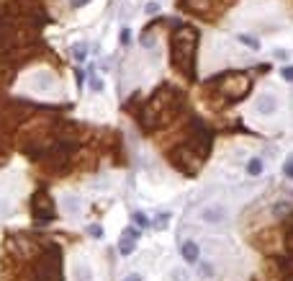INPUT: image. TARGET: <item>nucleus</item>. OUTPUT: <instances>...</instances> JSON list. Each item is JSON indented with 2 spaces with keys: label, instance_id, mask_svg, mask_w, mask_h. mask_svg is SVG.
<instances>
[{
  "label": "nucleus",
  "instance_id": "f257e3e1",
  "mask_svg": "<svg viewBox=\"0 0 293 281\" xmlns=\"http://www.w3.org/2000/svg\"><path fill=\"white\" fill-rule=\"evenodd\" d=\"M175 108H178V93L175 88H162L157 96L149 101V106H146V111L142 116L144 126H160L165 121H170L172 116H175Z\"/></svg>",
  "mask_w": 293,
  "mask_h": 281
},
{
  "label": "nucleus",
  "instance_id": "f03ea898",
  "mask_svg": "<svg viewBox=\"0 0 293 281\" xmlns=\"http://www.w3.org/2000/svg\"><path fill=\"white\" fill-rule=\"evenodd\" d=\"M193 44H196V31L180 29L172 39V62L180 67V72H190V62H193Z\"/></svg>",
  "mask_w": 293,
  "mask_h": 281
},
{
  "label": "nucleus",
  "instance_id": "7ed1b4c3",
  "mask_svg": "<svg viewBox=\"0 0 293 281\" xmlns=\"http://www.w3.org/2000/svg\"><path fill=\"white\" fill-rule=\"evenodd\" d=\"M170 160H172V165L180 168L185 176H196L198 170H201V165H203V158H201L188 142L172 150V152H170Z\"/></svg>",
  "mask_w": 293,
  "mask_h": 281
},
{
  "label": "nucleus",
  "instance_id": "20e7f679",
  "mask_svg": "<svg viewBox=\"0 0 293 281\" xmlns=\"http://www.w3.org/2000/svg\"><path fill=\"white\" fill-rule=\"evenodd\" d=\"M219 90L229 98V101H239V98L247 96V90H250V78L242 75V72H234V75H226L221 80V85Z\"/></svg>",
  "mask_w": 293,
  "mask_h": 281
},
{
  "label": "nucleus",
  "instance_id": "39448f33",
  "mask_svg": "<svg viewBox=\"0 0 293 281\" xmlns=\"http://www.w3.org/2000/svg\"><path fill=\"white\" fill-rule=\"evenodd\" d=\"M226 217H229V212L221 204H208V206L201 209V220L208 222V224H221V222H226Z\"/></svg>",
  "mask_w": 293,
  "mask_h": 281
},
{
  "label": "nucleus",
  "instance_id": "423d86ee",
  "mask_svg": "<svg viewBox=\"0 0 293 281\" xmlns=\"http://www.w3.org/2000/svg\"><path fill=\"white\" fill-rule=\"evenodd\" d=\"M275 108H278V101H275V96H273V93H262V96L255 98V111L262 114V116L275 114Z\"/></svg>",
  "mask_w": 293,
  "mask_h": 281
},
{
  "label": "nucleus",
  "instance_id": "0eeeda50",
  "mask_svg": "<svg viewBox=\"0 0 293 281\" xmlns=\"http://www.w3.org/2000/svg\"><path fill=\"white\" fill-rule=\"evenodd\" d=\"M136 240H139V230H126L124 232V238H121V242H118V250H121V256H129V253L134 250V245H136Z\"/></svg>",
  "mask_w": 293,
  "mask_h": 281
},
{
  "label": "nucleus",
  "instance_id": "6e6552de",
  "mask_svg": "<svg viewBox=\"0 0 293 281\" xmlns=\"http://www.w3.org/2000/svg\"><path fill=\"white\" fill-rule=\"evenodd\" d=\"M180 253H183V261H185V263H198V261H201V248H198V242H193V240L183 242Z\"/></svg>",
  "mask_w": 293,
  "mask_h": 281
},
{
  "label": "nucleus",
  "instance_id": "1a4fd4ad",
  "mask_svg": "<svg viewBox=\"0 0 293 281\" xmlns=\"http://www.w3.org/2000/svg\"><path fill=\"white\" fill-rule=\"evenodd\" d=\"M72 276H75V281H95L93 279V268H90L88 263H77L75 271H72Z\"/></svg>",
  "mask_w": 293,
  "mask_h": 281
},
{
  "label": "nucleus",
  "instance_id": "9d476101",
  "mask_svg": "<svg viewBox=\"0 0 293 281\" xmlns=\"http://www.w3.org/2000/svg\"><path fill=\"white\" fill-rule=\"evenodd\" d=\"M62 206H65L70 214H77L80 206H82V201H80L77 196H62Z\"/></svg>",
  "mask_w": 293,
  "mask_h": 281
},
{
  "label": "nucleus",
  "instance_id": "9b49d317",
  "mask_svg": "<svg viewBox=\"0 0 293 281\" xmlns=\"http://www.w3.org/2000/svg\"><path fill=\"white\" fill-rule=\"evenodd\" d=\"M247 173L255 176V178L262 176V160H260V158H252L250 162H247Z\"/></svg>",
  "mask_w": 293,
  "mask_h": 281
},
{
  "label": "nucleus",
  "instance_id": "f8f14e48",
  "mask_svg": "<svg viewBox=\"0 0 293 281\" xmlns=\"http://www.w3.org/2000/svg\"><path fill=\"white\" fill-rule=\"evenodd\" d=\"M85 54H88L85 52V44H75V47H72V57H75V60L82 62V60H85Z\"/></svg>",
  "mask_w": 293,
  "mask_h": 281
},
{
  "label": "nucleus",
  "instance_id": "ddd939ff",
  "mask_svg": "<svg viewBox=\"0 0 293 281\" xmlns=\"http://www.w3.org/2000/svg\"><path fill=\"white\" fill-rule=\"evenodd\" d=\"M88 235H90V238H95V240H100V238H103V227H100V224H90Z\"/></svg>",
  "mask_w": 293,
  "mask_h": 281
},
{
  "label": "nucleus",
  "instance_id": "4468645a",
  "mask_svg": "<svg viewBox=\"0 0 293 281\" xmlns=\"http://www.w3.org/2000/svg\"><path fill=\"white\" fill-rule=\"evenodd\" d=\"M144 11H146V16H154V13H160V3H157V0H149V3L144 5Z\"/></svg>",
  "mask_w": 293,
  "mask_h": 281
},
{
  "label": "nucleus",
  "instance_id": "2eb2a0df",
  "mask_svg": "<svg viewBox=\"0 0 293 281\" xmlns=\"http://www.w3.org/2000/svg\"><path fill=\"white\" fill-rule=\"evenodd\" d=\"M286 248H288V253H291V258H293V222H291V227H288V232H286Z\"/></svg>",
  "mask_w": 293,
  "mask_h": 281
},
{
  "label": "nucleus",
  "instance_id": "dca6fc26",
  "mask_svg": "<svg viewBox=\"0 0 293 281\" xmlns=\"http://www.w3.org/2000/svg\"><path fill=\"white\" fill-rule=\"evenodd\" d=\"M172 281H188V271L185 268H175V271H172Z\"/></svg>",
  "mask_w": 293,
  "mask_h": 281
},
{
  "label": "nucleus",
  "instance_id": "f3484780",
  "mask_svg": "<svg viewBox=\"0 0 293 281\" xmlns=\"http://www.w3.org/2000/svg\"><path fill=\"white\" fill-rule=\"evenodd\" d=\"M239 41H244V44H250L252 49H257V47H260V41L255 39V36H247V34H242V36H239Z\"/></svg>",
  "mask_w": 293,
  "mask_h": 281
},
{
  "label": "nucleus",
  "instance_id": "a211bd4d",
  "mask_svg": "<svg viewBox=\"0 0 293 281\" xmlns=\"http://www.w3.org/2000/svg\"><path fill=\"white\" fill-rule=\"evenodd\" d=\"M280 75H283V80H288V83H293V65H286L280 70Z\"/></svg>",
  "mask_w": 293,
  "mask_h": 281
},
{
  "label": "nucleus",
  "instance_id": "6ab92c4d",
  "mask_svg": "<svg viewBox=\"0 0 293 281\" xmlns=\"http://www.w3.org/2000/svg\"><path fill=\"white\" fill-rule=\"evenodd\" d=\"M134 222L139 224V227H146V224H149V220H146L142 212H134Z\"/></svg>",
  "mask_w": 293,
  "mask_h": 281
},
{
  "label": "nucleus",
  "instance_id": "aec40b11",
  "mask_svg": "<svg viewBox=\"0 0 293 281\" xmlns=\"http://www.w3.org/2000/svg\"><path fill=\"white\" fill-rule=\"evenodd\" d=\"M283 173H286V176H288V178L293 181V158H291V160L286 162V168H283Z\"/></svg>",
  "mask_w": 293,
  "mask_h": 281
},
{
  "label": "nucleus",
  "instance_id": "412c9836",
  "mask_svg": "<svg viewBox=\"0 0 293 281\" xmlns=\"http://www.w3.org/2000/svg\"><path fill=\"white\" fill-rule=\"evenodd\" d=\"M90 85H93V90H103V80H98V78H90Z\"/></svg>",
  "mask_w": 293,
  "mask_h": 281
},
{
  "label": "nucleus",
  "instance_id": "4be33fe9",
  "mask_svg": "<svg viewBox=\"0 0 293 281\" xmlns=\"http://www.w3.org/2000/svg\"><path fill=\"white\" fill-rule=\"evenodd\" d=\"M211 271H214V268H211V263H203V276H206V279L211 276Z\"/></svg>",
  "mask_w": 293,
  "mask_h": 281
},
{
  "label": "nucleus",
  "instance_id": "5701e85b",
  "mask_svg": "<svg viewBox=\"0 0 293 281\" xmlns=\"http://www.w3.org/2000/svg\"><path fill=\"white\" fill-rule=\"evenodd\" d=\"M124 281H142V276H139V274H129Z\"/></svg>",
  "mask_w": 293,
  "mask_h": 281
},
{
  "label": "nucleus",
  "instance_id": "b1692460",
  "mask_svg": "<svg viewBox=\"0 0 293 281\" xmlns=\"http://www.w3.org/2000/svg\"><path fill=\"white\" fill-rule=\"evenodd\" d=\"M85 3H90V0H72V8H80V5H85Z\"/></svg>",
  "mask_w": 293,
  "mask_h": 281
},
{
  "label": "nucleus",
  "instance_id": "393cba45",
  "mask_svg": "<svg viewBox=\"0 0 293 281\" xmlns=\"http://www.w3.org/2000/svg\"><path fill=\"white\" fill-rule=\"evenodd\" d=\"M121 41H124V44H129V31H126V29L121 31Z\"/></svg>",
  "mask_w": 293,
  "mask_h": 281
},
{
  "label": "nucleus",
  "instance_id": "a878e982",
  "mask_svg": "<svg viewBox=\"0 0 293 281\" xmlns=\"http://www.w3.org/2000/svg\"><path fill=\"white\" fill-rule=\"evenodd\" d=\"M275 57H278V60H286V57H288V52H283V49H278V52H275Z\"/></svg>",
  "mask_w": 293,
  "mask_h": 281
}]
</instances>
